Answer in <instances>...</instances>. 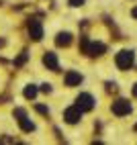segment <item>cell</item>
<instances>
[{"mask_svg": "<svg viewBox=\"0 0 137 145\" xmlns=\"http://www.w3.org/2000/svg\"><path fill=\"white\" fill-rule=\"evenodd\" d=\"M115 61H117V67H119V70H131L133 63H135V55H133V51L123 49V51L117 53V59Z\"/></svg>", "mask_w": 137, "mask_h": 145, "instance_id": "6da1fadb", "label": "cell"}, {"mask_svg": "<svg viewBox=\"0 0 137 145\" xmlns=\"http://www.w3.org/2000/svg\"><path fill=\"white\" fill-rule=\"evenodd\" d=\"M14 117L18 119V125H21V129H23L25 133L35 131V123H33L31 119H27V114H25L23 108H16V110H14Z\"/></svg>", "mask_w": 137, "mask_h": 145, "instance_id": "7a4b0ae2", "label": "cell"}, {"mask_svg": "<svg viewBox=\"0 0 137 145\" xmlns=\"http://www.w3.org/2000/svg\"><path fill=\"white\" fill-rule=\"evenodd\" d=\"M29 35H31L33 41H41V37H43V27H41V23H39L37 18L29 21Z\"/></svg>", "mask_w": 137, "mask_h": 145, "instance_id": "3957f363", "label": "cell"}, {"mask_svg": "<svg viewBox=\"0 0 137 145\" xmlns=\"http://www.w3.org/2000/svg\"><path fill=\"white\" fill-rule=\"evenodd\" d=\"M76 106L82 112L84 110H92L94 108V98H92L90 94H80V96H78V100H76Z\"/></svg>", "mask_w": 137, "mask_h": 145, "instance_id": "277c9868", "label": "cell"}, {"mask_svg": "<svg viewBox=\"0 0 137 145\" xmlns=\"http://www.w3.org/2000/svg\"><path fill=\"white\" fill-rule=\"evenodd\" d=\"M131 112V104L129 100H117L113 102V114H117V117H125V114Z\"/></svg>", "mask_w": 137, "mask_h": 145, "instance_id": "5b68a950", "label": "cell"}, {"mask_svg": "<svg viewBox=\"0 0 137 145\" xmlns=\"http://www.w3.org/2000/svg\"><path fill=\"white\" fill-rule=\"evenodd\" d=\"M64 119H66V123L76 125L78 121L82 119V110L78 108V106H70V108H66V112H64Z\"/></svg>", "mask_w": 137, "mask_h": 145, "instance_id": "8992f818", "label": "cell"}, {"mask_svg": "<svg viewBox=\"0 0 137 145\" xmlns=\"http://www.w3.org/2000/svg\"><path fill=\"white\" fill-rule=\"evenodd\" d=\"M43 63L47 65V70H51V72H57L60 70V63H57V55L55 53H45L43 55Z\"/></svg>", "mask_w": 137, "mask_h": 145, "instance_id": "52a82bcc", "label": "cell"}, {"mask_svg": "<svg viewBox=\"0 0 137 145\" xmlns=\"http://www.w3.org/2000/svg\"><path fill=\"white\" fill-rule=\"evenodd\" d=\"M64 82H66V86H80V82H82V76L78 74V72H74V70H70L66 74V78H64Z\"/></svg>", "mask_w": 137, "mask_h": 145, "instance_id": "ba28073f", "label": "cell"}, {"mask_svg": "<svg viewBox=\"0 0 137 145\" xmlns=\"http://www.w3.org/2000/svg\"><path fill=\"white\" fill-rule=\"evenodd\" d=\"M104 51H106V47H104L102 43H90V45H88V49H86V53L92 55V57H98V55H102Z\"/></svg>", "mask_w": 137, "mask_h": 145, "instance_id": "9c48e42d", "label": "cell"}, {"mask_svg": "<svg viewBox=\"0 0 137 145\" xmlns=\"http://www.w3.org/2000/svg\"><path fill=\"white\" fill-rule=\"evenodd\" d=\"M55 43L60 47H68L72 43V35L70 33H60V35H57V39H55Z\"/></svg>", "mask_w": 137, "mask_h": 145, "instance_id": "30bf717a", "label": "cell"}, {"mask_svg": "<svg viewBox=\"0 0 137 145\" xmlns=\"http://www.w3.org/2000/svg\"><path fill=\"white\" fill-rule=\"evenodd\" d=\"M37 92H39V90H37V86H33V84H31V86H27V88H25V98L33 100L35 96H37Z\"/></svg>", "mask_w": 137, "mask_h": 145, "instance_id": "8fae6325", "label": "cell"}, {"mask_svg": "<svg viewBox=\"0 0 137 145\" xmlns=\"http://www.w3.org/2000/svg\"><path fill=\"white\" fill-rule=\"evenodd\" d=\"M27 57H29V53H27V51H23V55H21V57H18V59H16V61H14V65H23V63L27 61Z\"/></svg>", "mask_w": 137, "mask_h": 145, "instance_id": "7c38bea8", "label": "cell"}, {"mask_svg": "<svg viewBox=\"0 0 137 145\" xmlns=\"http://www.w3.org/2000/svg\"><path fill=\"white\" fill-rule=\"evenodd\" d=\"M35 108H37V112H41V114H49V108H47V106H43V104H37Z\"/></svg>", "mask_w": 137, "mask_h": 145, "instance_id": "4fadbf2b", "label": "cell"}, {"mask_svg": "<svg viewBox=\"0 0 137 145\" xmlns=\"http://www.w3.org/2000/svg\"><path fill=\"white\" fill-rule=\"evenodd\" d=\"M70 4H72V6H82L84 0H70Z\"/></svg>", "mask_w": 137, "mask_h": 145, "instance_id": "5bb4252c", "label": "cell"}, {"mask_svg": "<svg viewBox=\"0 0 137 145\" xmlns=\"http://www.w3.org/2000/svg\"><path fill=\"white\" fill-rule=\"evenodd\" d=\"M41 90H43V92H51V86H49V84H43Z\"/></svg>", "mask_w": 137, "mask_h": 145, "instance_id": "9a60e30c", "label": "cell"}, {"mask_svg": "<svg viewBox=\"0 0 137 145\" xmlns=\"http://www.w3.org/2000/svg\"><path fill=\"white\" fill-rule=\"evenodd\" d=\"M133 96H135V98H137V84L133 86Z\"/></svg>", "mask_w": 137, "mask_h": 145, "instance_id": "2e32d148", "label": "cell"}, {"mask_svg": "<svg viewBox=\"0 0 137 145\" xmlns=\"http://www.w3.org/2000/svg\"><path fill=\"white\" fill-rule=\"evenodd\" d=\"M133 16H135V18H137V6H135V8H133Z\"/></svg>", "mask_w": 137, "mask_h": 145, "instance_id": "e0dca14e", "label": "cell"}]
</instances>
